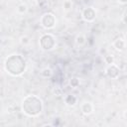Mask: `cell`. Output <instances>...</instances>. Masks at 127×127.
I'll return each mask as SVG.
<instances>
[{"label": "cell", "mask_w": 127, "mask_h": 127, "mask_svg": "<svg viewBox=\"0 0 127 127\" xmlns=\"http://www.w3.org/2000/svg\"><path fill=\"white\" fill-rule=\"evenodd\" d=\"M64 103L67 106H74L77 103V97L73 94H68L64 97Z\"/></svg>", "instance_id": "obj_9"}, {"label": "cell", "mask_w": 127, "mask_h": 127, "mask_svg": "<svg viewBox=\"0 0 127 127\" xmlns=\"http://www.w3.org/2000/svg\"><path fill=\"white\" fill-rule=\"evenodd\" d=\"M105 74L111 79H117L120 75V68L115 64H108V66L105 69Z\"/></svg>", "instance_id": "obj_6"}, {"label": "cell", "mask_w": 127, "mask_h": 127, "mask_svg": "<svg viewBox=\"0 0 127 127\" xmlns=\"http://www.w3.org/2000/svg\"><path fill=\"white\" fill-rule=\"evenodd\" d=\"M81 18L88 23H91L96 18V11L93 7H86L81 12Z\"/></svg>", "instance_id": "obj_5"}, {"label": "cell", "mask_w": 127, "mask_h": 127, "mask_svg": "<svg viewBox=\"0 0 127 127\" xmlns=\"http://www.w3.org/2000/svg\"><path fill=\"white\" fill-rule=\"evenodd\" d=\"M27 10H28V7H27V5L24 4V3L19 4L18 7H17V12H18L19 14H25V13L27 12Z\"/></svg>", "instance_id": "obj_14"}, {"label": "cell", "mask_w": 127, "mask_h": 127, "mask_svg": "<svg viewBox=\"0 0 127 127\" xmlns=\"http://www.w3.org/2000/svg\"><path fill=\"white\" fill-rule=\"evenodd\" d=\"M27 67L26 60L18 54H14L9 56L4 62L5 70L12 76H20L22 75Z\"/></svg>", "instance_id": "obj_2"}, {"label": "cell", "mask_w": 127, "mask_h": 127, "mask_svg": "<svg viewBox=\"0 0 127 127\" xmlns=\"http://www.w3.org/2000/svg\"><path fill=\"white\" fill-rule=\"evenodd\" d=\"M79 84H80V80H79L78 77H76V76H72V77L69 79V85H70L72 88H76V87H78Z\"/></svg>", "instance_id": "obj_12"}, {"label": "cell", "mask_w": 127, "mask_h": 127, "mask_svg": "<svg viewBox=\"0 0 127 127\" xmlns=\"http://www.w3.org/2000/svg\"><path fill=\"white\" fill-rule=\"evenodd\" d=\"M40 24L46 30L53 29L56 26V24H57L56 15L54 13H52V12H46V13H44L42 15L41 19H40Z\"/></svg>", "instance_id": "obj_4"}, {"label": "cell", "mask_w": 127, "mask_h": 127, "mask_svg": "<svg viewBox=\"0 0 127 127\" xmlns=\"http://www.w3.org/2000/svg\"><path fill=\"white\" fill-rule=\"evenodd\" d=\"M114 57L112 56V55H106L105 57H104V62H105V64H114Z\"/></svg>", "instance_id": "obj_17"}, {"label": "cell", "mask_w": 127, "mask_h": 127, "mask_svg": "<svg viewBox=\"0 0 127 127\" xmlns=\"http://www.w3.org/2000/svg\"><path fill=\"white\" fill-rule=\"evenodd\" d=\"M85 43H86V38H85L84 35L79 34V35H77L75 37V44L77 46H83Z\"/></svg>", "instance_id": "obj_11"}, {"label": "cell", "mask_w": 127, "mask_h": 127, "mask_svg": "<svg viewBox=\"0 0 127 127\" xmlns=\"http://www.w3.org/2000/svg\"><path fill=\"white\" fill-rule=\"evenodd\" d=\"M19 42H20V44H21L22 46H27V45L30 44V38H29L28 36H22V37L20 38Z\"/></svg>", "instance_id": "obj_16"}, {"label": "cell", "mask_w": 127, "mask_h": 127, "mask_svg": "<svg viewBox=\"0 0 127 127\" xmlns=\"http://www.w3.org/2000/svg\"><path fill=\"white\" fill-rule=\"evenodd\" d=\"M80 110H81L82 114H84V115H90L93 112V110H94V106H93V104L91 102H87L86 101V102H83L81 104Z\"/></svg>", "instance_id": "obj_7"}, {"label": "cell", "mask_w": 127, "mask_h": 127, "mask_svg": "<svg viewBox=\"0 0 127 127\" xmlns=\"http://www.w3.org/2000/svg\"><path fill=\"white\" fill-rule=\"evenodd\" d=\"M53 74H54V71H53V69L50 68V67H45V68H43L42 71H41V75H42V77H44V78H50V77L53 76Z\"/></svg>", "instance_id": "obj_10"}, {"label": "cell", "mask_w": 127, "mask_h": 127, "mask_svg": "<svg viewBox=\"0 0 127 127\" xmlns=\"http://www.w3.org/2000/svg\"><path fill=\"white\" fill-rule=\"evenodd\" d=\"M112 46L115 48L116 51L118 52H122L125 50V40L123 38H117L114 40Z\"/></svg>", "instance_id": "obj_8"}, {"label": "cell", "mask_w": 127, "mask_h": 127, "mask_svg": "<svg viewBox=\"0 0 127 127\" xmlns=\"http://www.w3.org/2000/svg\"><path fill=\"white\" fill-rule=\"evenodd\" d=\"M63 7H64V11H69L71 10V7H72V2L70 0H65L63 4Z\"/></svg>", "instance_id": "obj_15"}, {"label": "cell", "mask_w": 127, "mask_h": 127, "mask_svg": "<svg viewBox=\"0 0 127 127\" xmlns=\"http://www.w3.org/2000/svg\"><path fill=\"white\" fill-rule=\"evenodd\" d=\"M36 4L41 9H46L49 7V0H36Z\"/></svg>", "instance_id": "obj_13"}, {"label": "cell", "mask_w": 127, "mask_h": 127, "mask_svg": "<svg viewBox=\"0 0 127 127\" xmlns=\"http://www.w3.org/2000/svg\"><path fill=\"white\" fill-rule=\"evenodd\" d=\"M120 4H123V5H125L126 3H127V0H117Z\"/></svg>", "instance_id": "obj_19"}, {"label": "cell", "mask_w": 127, "mask_h": 127, "mask_svg": "<svg viewBox=\"0 0 127 127\" xmlns=\"http://www.w3.org/2000/svg\"><path fill=\"white\" fill-rule=\"evenodd\" d=\"M125 18H126V12H124L123 15H122V20H123V23H124V24L126 23V19H125Z\"/></svg>", "instance_id": "obj_18"}, {"label": "cell", "mask_w": 127, "mask_h": 127, "mask_svg": "<svg viewBox=\"0 0 127 127\" xmlns=\"http://www.w3.org/2000/svg\"><path fill=\"white\" fill-rule=\"evenodd\" d=\"M39 45H40V48L43 51H46V52L52 51V50H54L56 48V45H57L56 38L54 37V35H52L50 33L43 34L40 37Z\"/></svg>", "instance_id": "obj_3"}, {"label": "cell", "mask_w": 127, "mask_h": 127, "mask_svg": "<svg viewBox=\"0 0 127 127\" xmlns=\"http://www.w3.org/2000/svg\"><path fill=\"white\" fill-rule=\"evenodd\" d=\"M44 105L42 99L34 94L26 95L21 103V111L29 117H37L43 111Z\"/></svg>", "instance_id": "obj_1"}]
</instances>
